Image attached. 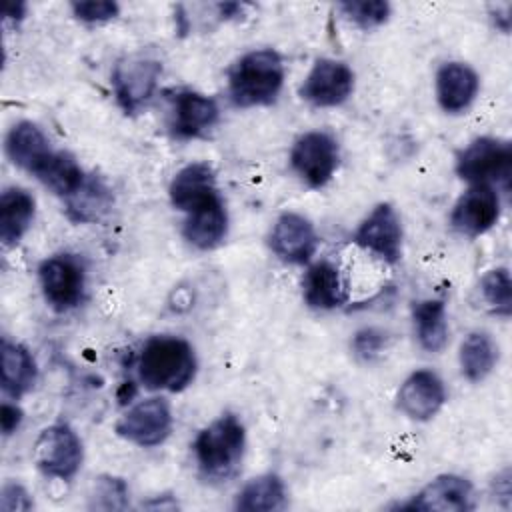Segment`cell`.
<instances>
[{
  "label": "cell",
  "instance_id": "cb8c5ba5",
  "mask_svg": "<svg viewBox=\"0 0 512 512\" xmlns=\"http://www.w3.org/2000/svg\"><path fill=\"white\" fill-rule=\"evenodd\" d=\"M112 190L96 174H86L84 182L64 198L66 216L76 224H94L112 208Z\"/></svg>",
  "mask_w": 512,
  "mask_h": 512
},
{
  "label": "cell",
  "instance_id": "3957f363",
  "mask_svg": "<svg viewBox=\"0 0 512 512\" xmlns=\"http://www.w3.org/2000/svg\"><path fill=\"white\" fill-rule=\"evenodd\" d=\"M284 78L286 66L278 50H250L228 70V98L236 108L270 106L280 96Z\"/></svg>",
  "mask_w": 512,
  "mask_h": 512
},
{
  "label": "cell",
  "instance_id": "4fadbf2b",
  "mask_svg": "<svg viewBox=\"0 0 512 512\" xmlns=\"http://www.w3.org/2000/svg\"><path fill=\"white\" fill-rule=\"evenodd\" d=\"M268 246L286 264H308L318 248V234L310 218L300 212H282L270 234Z\"/></svg>",
  "mask_w": 512,
  "mask_h": 512
},
{
  "label": "cell",
  "instance_id": "7a4b0ae2",
  "mask_svg": "<svg viewBox=\"0 0 512 512\" xmlns=\"http://www.w3.org/2000/svg\"><path fill=\"white\" fill-rule=\"evenodd\" d=\"M192 452L196 468L206 482H228L238 474L246 452L242 420L232 412L220 414L196 434Z\"/></svg>",
  "mask_w": 512,
  "mask_h": 512
},
{
  "label": "cell",
  "instance_id": "484cf974",
  "mask_svg": "<svg viewBox=\"0 0 512 512\" xmlns=\"http://www.w3.org/2000/svg\"><path fill=\"white\" fill-rule=\"evenodd\" d=\"M500 358V348L496 340L484 332V330H474L470 332L458 350V364L460 372L468 382H482L486 380L492 370L496 368Z\"/></svg>",
  "mask_w": 512,
  "mask_h": 512
},
{
  "label": "cell",
  "instance_id": "7c38bea8",
  "mask_svg": "<svg viewBox=\"0 0 512 512\" xmlns=\"http://www.w3.org/2000/svg\"><path fill=\"white\" fill-rule=\"evenodd\" d=\"M502 212L498 188L490 184H470L458 196L450 212V226L468 238L486 234L496 226Z\"/></svg>",
  "mask_w": 512,
  "mask_h": 512
},
{
  "label": "cell",
  "instance_id": "603a6c76",
  "mask_svg": "<svg viewBox=\"0 0 512 512\" xmlns=\"http://www.w3.org/2000/svg\"><path fill=\"white\" fill-rule=\"evenodd\" d=\"M36 216L34 196L20 186L4 188L0 194V240L4 246H16L30 230Z\"/></svg>",
  "mask_w": 512,
  "mask_h": 512
},
{
  "label": "cell",
  "instance_id": "9a60e30c",
  "mask_svg": "<svg viewBox=\"0 0 512 512\" xmlns=\"http://www.w3.org/2000/svg\"><path fill=\"white\" fill-rule=\"evenodd\" d=\"M396 402L400 412L410 420L428 422L446 404V386L434 370L420 368L402 382Z\"/></svg>",
  "mask_w": 512,
  "mask_h": 512
},
{
  "label": "cell",
  "instance_id": "4316f807",
  "mask_svg": "<svg viewBox=\"0 0 512 512\" xmlns=\"http://www.w3.org/2000/svg\"><path fill=\"white\" fill-rule=\"evenodd\" d=\"M88 172L66 150H52L32 176L58 198H68L86 178Z\"/></svg>",
  "mask_w": 512,
  "mask_h": 512
},
{
  "label": "cell",
  "instance_id": "5b68a950",
  "mask_svg": "<svg viewBox=\"0 0 512 512\" xmlns=\"http://www.w3.org/2000/svg\"><path fill=\"white\" fill-rule=\"evenodd\" d=\"M162 76V62L146 52H132L116 60L112 68V90L124 114H140L154 98Z\"/></svg>",
  "mask_w": 512,
  "mask_h": 512
},
{
  "label": "cell",
  "instance_id": "d590c367",
  "mask_svg": "<svg viewBox=\"0 0 512 512\" xmlns=\"http://www.w3.org/2000/svg\"><path fill=\"white\" fill-rule=\"evenodd\" d=\"M24 14H26V4L24 2H10L4 6V18L18 24L24 20Z\"/></svg>",
  "mask_w": 512,
  "mask_h": 512
},
{
  "label": "cell",
  "instance_id": "ffe728a7",
  "mask_svg": "<svg viewBox=\"0 0 512 512\" xmlns=\"http://www.w3.org/2000/svg\"><path fill=\"white\" fill-rule=\"evenodd\" d=\"M228 228V210L222 196H218L186 214L182 236L196 250H214L226 240Z\"/></svg>",
  "mask_w": 512,
  "mask_h": 512
},
{
  "label": "cell",
  "instance_id": "30bf717a",
  "mask_svg": "<svg viewBox=\"0 0 512 512\" xmlns=\"http://www.w3.org/2000/svg\"><path fill=\"white\" fill-rule=\"evenodd\" d=\"M354 70L336 58H318L304 76L298 96L314 108L342 106L354 92Z\"/></svg>",
  "mask_w": 512,
  "mask_h": 512
},
{
  "label": "cell",
  "instance_id": "9c48e42d",
  "mask_svg": "<svg viewBox=\"0 0 512 512\" xmlns=\"http://www.w3.org/2000/svg\"><path fill=\"white\" fill-rule=\"evenodd\" d=\"M174 426L172 408L166 398L150 396L130 406L114 424V432L140 448H154L168 440Z\"/></svg>",
  "mask_w": 512,
  "mask_h": 512
},
{
  "label": "cell",
  "instance_id": "4dcf8cb0",
  "mask_svg": "<svg viewBox=\"0 0 512 512\" xmlns=\"http://www.w3.org/2000/svg\"><path fill=\"white\" fill-rule=\"evenodd\" d=\"M72 16L84 24H104L120 14V4L114 0H74L70 2Z\"/></svg>",
  "mask_w": 512,
  "mask_h": 512
},
{
  "label": "cell",
  "instance_id": "44dd1931",
  "mask_svg": "<svg viewBox=\"0 0 512 512\" xmlns=\"http://www.w3.org/2000/svg\"><path fill=\"white\" fill-rule=\"evenodd\" d=\"M0 366L2 392L10 400H20L34 388L38 378V366L32 352L24 344L4 338L0 348Z\"/></svg>",
  "mask_w": 512,
  "mask_h": 512
},
{
  "label": "cell",
  "instance_id": "f1b7e54d",
  "mask_svg": "<svg viewBox=\"0 0 512 512\" xmlns=\"http://www.w3.org/2000/svg\"><path fill=\"white\" fill-rule=\"evenodd\" d=\"M480 296L492 314L502 318L512 314V282L506 266L492 268L480 278Z\"/></svg>",
  "mask_w": 512,
  "mask_h": 512
},
{
  "label": "cell",
  "instance_id": "7402d4cb",
  "mask_svg": "<svg viewBox=\"0 0 512 512\" xmlns=\"http://www.w3.org/2000/svg\"><path fill=\"white\" fill-rule=\"evenodd\" d=\"M4 150L14 166L32 174L54 148L50 146L48 136L38 124L30 120H20L8 130Z\"/></svg>",
  "mask_w": 512,
  "mask_h": 512
},
{
  "label": "cell",
  "instance_id": "ba28073f",
  "mask_svg": "<svg viewBox=\"0 0 512 512\" xmlns=\"http://www.w3.org/2000/svg\"><path fill=\"white\" fill-rule=\"evenodd\" d=\"M290 166L306 186L324 188L340 166L338 140L324 130L300 134L290 148Z\"/></svg>",
  "mask_w": 512,
  "mask_h": 512
},
{
  "label": "cell",
  "instance_id": "ac0fdd59",
  "mask_svg": "<svg viewBox=\"0 0 512 512\" xmlns=\"http://www.w3.org/2000/svg\"><path fill=\"white\" fill-rule=\"evenodd\" d=\"M168 196L170 204L184 214L218 198L220 192L214 168L208 162H190L182 166L170 180Z\"/></svg>",
  "mask_w": 512,
  "mask_h": 512
},
{
  "label": "cell",
  "instance_id": "2e32d148",
  "mask_svg": "<svg viewBox=\"0 0 512 512\" xmlns=\"http://www.w3.org/2000/svg\"><path fill=\"white\" fill-rule=\"evenodd\" d=\"M220 120L218 102L196 90H178L172 100L170 132L178 140L200 138Z\"/></svg>",
  "mask_w": 512,
  "mask_h": 512
},
{
  "label": "cell",
  "instance_id": "e575fe53",
  "mask_svg": "<svg viewBox=\"0 0 512 512\" xmlns=\"http://www.w3.org/2000/svg\"><path fill=\"white\" fill-rule=\"evenodd\" d=\"M24 420V412L16 402H2L0 406V428L4 436H12Z\"/></svg>",
  "mask_w": 512,
  "mask_h": 512
},
{
  "label": "cell",
  "instance_id": "52a82bcc",
  "mask_svg": "<svg viewBox=\"0 0 512 512\" xmlns=\"http://www.w3.org/2000/svg\"><path fill=\"white\" fill-rule=\"evenodd\" d=\"M32 460L46 478L70 482L84 460L82 440L76 430L64 422L46 426L32 446Z\"/></svg>",
  "mask_w": 512,
  "mask_h": 512
},
{
  "label": "cell",
  "instance_id": "1f68e13d",
  "mask_svg": "<svg viewBox=\"0 0 512 512\" xmlns=\"http://www.w3.org/2000/svg\"><path fill=\"white\" fill-rule=\"evenodd\" d=\"M386 332L374 326H366L362 330H358L352 338V352L356 358L370 362L376 356L382 354V350L386 348Z\"/></svg>",
  "mask_w": 512,
  "mask_h": 512
},
{
  "label": "cell",
  "instance_id": "f546056e",
  "mask_svg": "<svg viewBox=\"0 0 512 512\" xmlns=\"http://www.w3.org/2000/svg\"><path fill=\"white\" fill-rule=\"evenodd\" d=\"M342 16L358 26L360 30H372L388 22L392 6L384 0H362V2H342L338 4Z\"/></svg>",
  "mask_w": 512,
  "mask_h": 512
},
{
  "label": "cell",
  "instance_id": "6da1fadb",
  "mask_svg": "<svg viewBox=\"0 0 512 512\" xmlns=\"http://www.w3.org/2000/svg\"><path fill=\"white\" fill-rule=\"evenodd\" d=\"M138 380L150 392H182L196 376L198 360L182 336H150L138 354Z\"/></svg>",
  "mask_w": 512,
  "mask_h": 512
},
{
  "label": "cell",
  "instance_id": "8fae6325",
  "mask_svg": "<svg viewBox=\"0 0 512 512\" xmlns=\"http://www.w3.org/2000/svg\"><path fill=\"white\" fill-rule=\"evenodd\" d=\"M354 242L362 250L374 254L386 264H396L402 258L404 230L396 208L390 202L376 204L370 214L358 224Z\"/></svg>",
  "mask_w": 512,
  "mask_h": 512
},
{
  "label": "cell",
  "instance_id": "d6a6232c",
  "mask_svg": "<svg viewBox=\"0 0 512 512\" xmlns=\"http://www.w3.org/2000/svg\"><path fill=\"white\" fill-rule=\"evenodd\" d=\"M34 506L30 492L20 482H6L0 490L2 512H26Z\"/></svg>",
  "mask_w": 512,
  "mask_h": 512
},
{
  "label": "cell",
  "instance_id": "d6986e66",
  "mask_svg": "<svg viewBox=\"0 0 512 512\" xmlns=\"http://www.w3.org/2000/svg\"><path fill=\"white\" fill-rule=\"evenodd\" d=\"M302 298L312 310H336L348 300V284L332 260H318L302 276Z\"/></svg>",
  "mask_w": 512,
  "mask_h": 512
},
{
  "label": "cell",
  "instance_id": "83f0119b",
  "mask_svg": "<svg viewBox=\"0 0 512 512\" xmlns=\"http://www.w3.org/2000/svg\"><path fill=\"white\" fill-rule=\"evenodd\" d=\"M414 334L422 350L440 352L448 342V320L446 304L438 298H426L412 304Z\"/></svg>",
  "mask_w": 512,
  "mask_h": 512
},
{
  "label": "cell",
  "instance_id": "5bb4252c",
  "mask_svg": "<svg viewBox=\"0 0 512 512\" xmlns=\"http://www.w3.org/2000/svg\"><path fill=\"white\" fill-rule=\"evenodd\" d=\"M476 506V492L468 478L460 474H440L432 478L400 508L422 512H468Z\"/></svg>",
  "mask_w": 512,
  "mask_h": 512
},
{
  "label": "cell",
  "instance_id": "8992f818",
  "mask_svg": "<svg viewBox=\"0 0 512 512\" xmlns=\"http://www.w3.org/2000/svg\"><path fill=\"white\" fill-rule=\"evenodd\" d=\"M40 290L46 304L56 312H70L86 296V264L78 254L62 252L44 258L38 266Z\"/></svg>",
  "mask_w": 512,
  "mask_h": 512
},
{
  "label": "cell",
  "instance_id": "836d02e7",
  "mask_svg": "<svg viewBox=\"0 0 512 512\" xmlns=\"http://www.w3.org/2000/svg\"><path fill=\"white\" fill-rule=\"evenodd\" d=\"M96 496L98 500H104L100 506L102 508H124L126 506V496L128 488L124 480L120 478H100L96 486Z\"/></svg>",
  "mask_w": 512,
  "mask_h": 512
},
{
  "label": "cell",
  "instance_id": "d4e9b609",
  "mask_svg": "<svg viewBox=\"0 0 512 512\" xmlns=\"http://www.w3.org/2000/svg\"><path fill=\"white\" fill-rule=\"evenodd\" d=\"M288 506V490L284 480L266 472L248 480L234 498V508L240 512H276Z\"/></svg>",
  "mask_w": 512,
  "mask_h": 512
},
{
  "label": "cell",
  "instance_id": "e0dca14e",
  "mask_svg": "<svg viewBox=\"0 0 512 512\" xmlns=\"http://www.w3.org/2000/svg\"><path fill=\"white\" fill-rule=\"evenodd\" d=\"M480 90V76L478 72L466 62H444L436 70L434 78V92L438 106L446 114H462L468 110Z\"/></svg>",
  "mask_w": 512,
  "mask_h": 512
},
{
  "label": "cell",
  "instance_id": "277c9868",
  "mask_svg": "<svg viewBox=\"0 0 512 512\" xmlns=\"http://www.w3.org/2000/svg\"><path fill=\"white\" fill-rule=\"evenodd\" d=\"M454 172L470 184H490L508 190L512 176V144L498 136H478L458 150Z\"/></svg>",
  "mask_w": 512,
  "mask_h": 512
}]
</instances>
